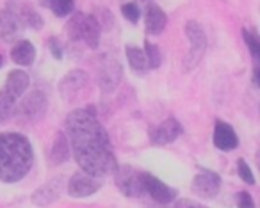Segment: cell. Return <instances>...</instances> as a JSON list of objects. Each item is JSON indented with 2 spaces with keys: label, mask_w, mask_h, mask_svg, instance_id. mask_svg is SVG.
Masks as SVG:
<instances>
[{
  "label": "cell",
  "mask_w": 260,
  "mask_h": 208,
  "mask_svg": "<svg viewBox=\"0 0 260 208\" xmlns=\"http://www.w3.org/2000/svg\"><path fill=\"white\" fill-rule=\"evenodd\" d=\"M175 208H207V206L192 199H178L177 203H175Z\"/></svg>",
  "instance_id": "obj_30"
},
{
  "label": "cell",
  "mask_w": 260,
  "mask_h": 208,
  "mask_svg": "<svg viewBox=\"0 0 260 208\" xmlns=\"http://www.w3.org/2000/svg\"><path fill=\"white\" fill-rule=\"evenodd\" d=\"M43 6L50 9L57 18H66L75 9V0H43Z\"/></svg>",
  "instance_id": "obj_22"
},
{
  "label": "cell",
  "mask_w": 260,
  "mask_h": 208,
  "mask_svg": "<svg viewBox=\"0 0 260 208\" xmlns=\"http://www.w3.org/2000/svg\"><path fill=\"white\" fill-rule=\"evenodd\" d=\"M48 48H50L54 59L61 61V59H62V47H61V41H59L55 36H52L50 40H48Z\"/></svg>",
  "instance_id": "obj_29"
},
{
  "label": "cell",
  "mask_w": 260,
  "mask_h": 208,
  "mask_svg": "<svg viewBox=\"0 0 260 208\" xmlns=\"http://www.w3.org/2000/svg\"><path fill=\"white\" fill-rule=\"evenodd\" d=\"M68 158H70L68 137H66L64 132H57L54 135V141H52V148H50V153H48V160H50L52 165H61V164H64Z\"/></svg>",
  "instance_id": "obj_19"
},
{
  "label": "cell",
  "mask_w": 260,
  "mask_h": 208,
  "mask_svg": "<svg viewBox=\"0 0 260 208\" xmlns=\"http://www.w3.org/2000/svg\"><path fill=\"white\" fill-rule=\"evenodd\" d=\"M64 185H66L64 178H62V176H55V178L48 180L47 183H43L40 189L34 190L32 196H30V201H32V204L41 206V208L50 206V204H54L55 201L61 197Z\"/></svg>",
  "instance_id": "obj_12"
},
{
  "label": "cell",
  "mask_w": 260,
  "mask_h": 208,
  "mask_svg": "<svg viewBox=\"0 0 260 208\" xmlns=\"http://www.w3.org/2000/svg\"><path fill=\"white\" fill-rule=\"evenodd\" d=\"M27 87H29V75L25 72H22V70H13L8 75V79H6L2 93L11 98V100L18 101L27 91Z\"/></svg>",
  "instance_id": "obj_17"
},
{
  "label": "cell",
  "mask_w": 260,
  "mask_h": 208,
  "mask_svg": "<svg viewBox=\"0 0 260 208\" xmlns=\"http://www.w3.org/2000/svg\"><path fill=\"white\" fill-rule=\"evenodd\" d=\"M185 30V36H187L189 43H191V50L189 54L185 55L184 59V72H191L192 68L200 64V61L203 59L205 55V50H207V36L203 32V27L200 25L196 20H189L184 27Z\"/></svg>",
  "instance_id": "obj_4"
},
{
  "label": "cell",
  "mask_w": 260,
  "mask_h": 208,
  "mask_svg": "<svg viewBox=\"0 0 260 208\" xmlns=\"http://www.w3.org/2000/svg\"><path fill=\"white\" fill-rule=\"evenodd\" d=\"M125 54H126V61H128L130 68L134 70L136 73H145L146 68H148V62H146V55L145 52L141 50V48L138 47H132V45H128V47L125 48Z\"/></svg>",
  "instance_id": "obj_21"
},
{
  "label": "cell",
  "mask_w": 260,
  "mask_h": 208,
  "mask_svg": "<svg viewBox=\"0 0 260 208\" xmlns=\"http://www.w3.org/2000/svg\"><path fill=\"white\" fill-rule=\"evenodd\" d=\"M237 172H239V178H241L246 185H255V175H253L251 167H249V164L244 158H241V160L237 162Z\"/></svg>",
  "instance_id": "obj_27"
},
{
  "label": "cell",
  "mask_w": 260,
  "mask_h": 208,
  "mask_svg": "<svg viewBox=\"0 0 260 208\" xmlns=\"http://www.w3.org/2000/svg\"><path fill=\"white\" fill-rule=\"evenodd\" d=\"M11 61L18 66H30L36 61V47L27 40H18L11 48Z\"/></svg>",
  "instance_id": "obj_20"
},
{
  "label": "cell",
  "mask_w": 260,
  "mask_h": 208,
  "mask_svg": "<svg viewBox=\"0 0 260 208\" xmlns=\"http://www.w3.org/2000/svg\"><path fill=\"white\" fill-rule=\"evenodd\" d=\"M114 183L118 190L126 197H145L143 190V171L134 169L132 165H116Z\"/></svg>",
  "instance_id": "obj_5"
},
{
  "label": "cell",
  "mask_w": 260,
  "mask_h": 208,
  "mask_svg": "<svg viewBox=\"0 0 260 208\" xmlns=\"http://www.w3.org/2000/svg\"><path fill=\"white\" fill-rule=\"evenodd\" d=\"M102 189V178L86 171H77L66 183V190L72 197H89Z\"/></svg>",
  "instance_id": "obj_10"
},
{
  "label": "cell",
  "mask_w": 260,
  "mask_h": 208,
  "mask_svg": "<svg viewBox=\"0 0 260 208\" xmlns=\"http://www.w3.org/2000/svg\"><path fill=\"white\" fill-rule=\"evenodd\" d=\"M184 128H182L180 121L175 118H168L160 123L159 126L152 130L150 133V141H152L155 146H166V144H171L182 135Z\"/></svg>",
  "instance_id": "obj_14"
},
{
  "label": "cell",
  "mask_w": 260,
  "mask_h": 208,
  "mask_svg": "<svg viewBox=\"0 0 260 208\" xmlns=\"http://www.w3.org/2000/svg\"><path fill=\"white\" fill-rule=\"evenodd\" d=\"M143 190H145V197H150L159 204H170L177 199V189L145 171H143Z\"/></svg>",
  "instance_id": "obj_8"
},
{
  "label": "cell",
  "mask_w": 260,
  "mask_h": 208,
  "mask_svg": "<svg viewBox=\"0 0 260 208\" xmlns=\"http://www.w3.org/2000/svg\"><path fill=\"white\" fill-rule=\"evenodd\" d=\"M66 137L80 169L98 178L114 172L116 157L94 107L75 109L66 118Z\"/></svg>",
  "instance_id": "obj_1"
},
{
  "label": "cell",
  "mask_w": 260,
  "mask_h": 208,
  "mask_svg": "<svg viewBox=\"0 0 260 208\" xmlns=\"http://www.w3.org/2000/svg\"><path fill=\"white\" fill-rule=\"evenodd\" d=\"M47 107L48 101L43 91H32V93L25 94L20 100V103H16L15 114L22 123H38L45 116Z\"/></svg>",
  "instance_id": "obj_6"
},
{
  "label": "cell",
  "mask_w": 260,
  "mask_h": 208,
  "mask_svg": "<svg viewBox=\"0 0 260 208\" xmlns=\"http://www.w3.org/2000/svg\"><path fill=\"white\" fill-rule=\"evenodd\" d=\"M18 101L11 100L9 96H6L2 91H0V123L8 121L13 114H15V107Z\"/></svg>",
  "instance_id": "obj_25"
},
{
  "label": "cell",
  "mask_w": 260,
  "mask_h": 208,
  "mask_svg": "<svg viewBox=\"0 0 260 208\" xmlns=\"http://www.w3.org/2000/svg\"><path fill=\"white\" fill-rule=\"evenodd\" d=\"M242 38H244L246 47L249 48L251 57L255 59V61H258L260 59V40H258V36H256V32L244 27V29H242Z\"/></svg>",
  "instance_id": "obj_23"
},
{
  "label": "cell",
  "mask_w": 260,
  "mask_h": 208,
  "mask_svg": "<svg viewBox=\"0 0 260 208\" xmlns=\"http://www.w3.org/2000/svg\"><path fill=\"white\" fill-rule=\"evenodd\" d=\"M123 77V68L116 59L109 55H102V61L98 64V86L102 93H112L119 86Z\"/></svg>",
  "instance_id": "obj_9"
},
{
  "label": "cell",
  "mask_w": 260,
  "mask_h": 208,
  "mask_svg": "<svg viewBox=\"0 0 260 208\" xmlns=\"http://www.w3.org/2000/svg\"><path fill=\"white\" fill-rule=\"evenodd\" d=\"M66 36L70 43H80L82 41L87 48L96 50L100 45L102 25L94 16L84 15V13H72V18L66 23Z\"/></svg>",
  "instance_id": "obj_3"
},
{
  "label": "cell",
  "mask_w": 260,
  "mask_h": 208,
  "mask_svg": "<svg viewBox=\"0 0 260 208\" xmlns=\"http://www.w3.org/2000/svg\"><path fill=\"white\" fill-rule=\"evenodd\" d=\"M32 164V144L23 133L0 132V182H20L29 175Z\"/></svg>",
  "instance_id": "obj_2"
},
{
  "label": "cell",
  "mask_w": 260,
  "mask_h": 208,
  "mask_svg": "<svg viewBox=\"0 0 260 208\" xmlns=\"http://www.w3.org/2000/svg\"><path fill=\"white\" fill-rule=\"evenodd\" d=\"M2 64H4V59H2V55H0V68H2Z\"/></svg>",
  "instance_id": "obj_31"
},
{
  "label": "cell",
  "mask_w": 260,
  "mask_h": 208,
  "mask_svg": "<svg viewBox=\"0 0 260 208\" xmlns=\"http://www.w3.org/2000/svg\"><path fill=\"white\" fill-rule=\"evenodd\" d=\"M6 9H9L27 29H34V30L43 29V18H41V15L36 9H32V6L27 0H9Z\"/></svg>",
  "instance_id": "obj_13"
},
{
  "label": "cell",
  "mask_w": 260,
  "mask_h": 208,
  "mask_svg": "<svg viewBox=\"0 0 260 208\" xmlns=\"http://www.w3.org/2000/svg\"><path fill=\"white\" fill-rule=\"evenodd\" d=\"M145 2H146V0H145Z\"/></svg>",
  "instance_id": "obj_32"
},
{
  "label": "cell",
  "mask_w": 260,
  "mask_h": 208,
  "mask_svg": "<svg viewBox=\"0 0 260 208\" xmlns=\"http://www.w3.org/2000/svg\"><path fill=\"white\" fill-rule=\"evenodd\" d=\"M191 190L202 199H214L221 190V176L210 169H202L192 178Z\"/></svg>",
  "instance_id": "obj_11"
},
{
  "label": "cell",
  "mask_w": 260,
  "mask_h": 208,
  "mask_svg": "<svg viewBox=\"0 0 260 208\" xmlns=\"http://www.w3.org/2000/svg\"><path fill=\"white\" fill-rule=\"evenodd\" d=\"M235 203H237V208H256L251 194L246 192V190L237 192V196H235Z\"/></svg>",
  "instance_id": "obj_28"
},
{
  "label": "cell",
  "mask_w": 260,
  "mask_h": 208,
  "mask_svg": "<svg viewBox=\"0 0 260 208\" xmlns=\"http://www.w3.org/2000/svg\"><path fill=\"white\" fill-rule=\"evenodd\" d=\"M214 146L221 151H232L239 146V135L235 133V130L232 128V125H228L223 119H217L214 123Z\"/></svg>",
  "instance_id": "obj_15"
},
{
  "label": "cell",
  "mask_w": 260,
  "mask_h": 208,
  "mask_svg": "<svg viewBox=\"0 0 260 208\" xmlns=\"http://www.w3.org/2000/svg\"><path fill=\"white\" fill-rule=\"evenodd\" d=\"M145 55H146V62H148V68L152 70H157L160 64H162V55H160V50L157 45L150 43V41H146L145 43Z\"/></svg>",
  "instance_id": "obj_24"
},
{
  "label": "cell",
  "mask_w": 260,
  "mask_h": 208,
  "mask_svg": "<svg viewBox=\"0 0 260 208\" xmlns=\"http://www.w3.org/2000/svg\"><path fill=\"white\" fill-rule=\"evenodd\" d=\"M87 84H89V77L84 70H72L59 82V94L68 103H72V101L80 100V96L86 93Z\"/></svg>",
  "instance_id": "obj_7"
},
{
  "label": "cell",
  "mask_w": 260,
  "mask_h": 208,
  "mask_svg": "<svg viewBox=\"0 0 260 208\" xmlns=\"http://www.w3.org/2000/svg\"><path fill=\"white\" fill-rule=\"evenodd\" d=\"M25 27L9 9H0V40L6 43H16Z\"/></svg>",
  "instance_id": "obj_16"
},
{
  "label": "cell",
  "mask_w": 260,
  "mask_h": 208,
  "mask_svg": "<svg viewBox=\"0 0 260 208\" xmlns=\"http://www.w3.org/2000/svg\"><path fill=\"white\" fill-rule=\"evenodd\" d=\"M121 15L126 22L130 23H138L139 18H141V9L136 2H126V4L121 6Z\"/></svg>",
  "instance_id": "obj_26"
},
{
  "label": "cell",
  "mask_w": 260,
  "mask_h": 208,
  "mask_svg": "<svg viewBox=\"0 0 260 208\" xmlns=\"http://www.w3.org/2000/svg\"><path fill=\"white\" fill-rule=\"evenodd\" d=\"M168 25V16L164 9H160L157 4H150L145 13V29L150 36H159L164 32Z\"/></svg>",
  "instance_id": "obj_18"
}]
</instances>
